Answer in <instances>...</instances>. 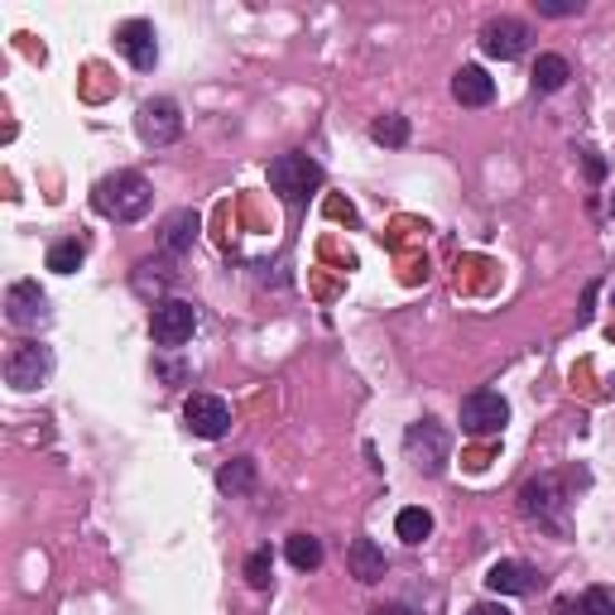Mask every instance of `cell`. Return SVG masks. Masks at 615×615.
<instances>
[{"label":"cell","instance_id":"cell-1","mask_svg":"<svg viewBox=\"0 0 615 615\" xmlns=\"http://www.w3.org/2000/svg\"><path fill=\"white\" fill-rule=\"evenodd\" d=\"M91 207H97L106 222H140L154 207V193L140 174L120 168V174H106L97 188H91Z\"/></svg>","mask_w":615,"mask_h":615},{"label":"cell","instance_id":"cell-2","mask_svg":"<svg viewBox=\"0 0 615 615\" xmlns=\"http://www.w3.org/2000/svg\"><path fill=\"white\" fill-rule=\"evenodd\" d=\"M265 178H270V193H280L284 203H308L322 188V164L303 149H289V154H274Z\"/></svg>","mask_w":615,"mask_h":615},{"label":"cell","instance_id":"cell-3","mask_svg":"<svg viewBox=\"0 0 615 615\" xmlns=\"http://www.w3.org/2000/svg\"><path fill=\"white\" fill-rule=\"evenodd\" d=\"M404 452L423 476H442L452 461V433L438 419H419V423H409V433H404Z\"/></svg>","mask_w":615,"mask_h":615},{"label":"cell","instance_id":"cell-4","mask_svg":"<svg viewBox=\"0 0 615 615\" xmlns=\"http://www.w3.org/2000/svg\"><path fill=\"white\" fill-rule=\"evenodd\" d=\"M519 510L529 519H538L544 529L553 534H567V490H563V476H534V481L519 490Z\"/></svg>","mask_w":615,"mask_h":615},{"label":"cell","instance_id":"cell-5","mask_svg":"<svg viewBox=\"0 0 615 615\" xmlns=\"http://www.w3.org/2000/svg\"><path fill=\"white\" fill-rule=\"evenodd\" d=\"M461 433L471 438H496L505 423H510V404H505L500 390H471L467 399H461Z\"/></svg>","mask_w":615,"mask_h":615},{"label":"cell","instance_id":"cell-6","mask_svg":"<svg viewBox=\"0 0 615 615\" xmlns=\"http://www.w3.org/2000/svg\"><path fill=\"white\" fill-rule=\"evenodd\" d=\"M53 375V351L43 346V342H20V346H10V357H6V384L10 390H39L43 380Z\"/></svg>","mask_w":615,"mask_h":615},{"label":"cell","instance_id":"cell-7","mask_svg":"<svg viewBox=\"0 0 615 615\" xmlns=\"http://www.w3.org/2000/svg\"><path fill=\"white\" fill-rule=\"evenodd\" d=\"M193 328H197V308L188 299H159V303H154L149 332H154V342H159L164 351H174V346L188 342Z\"/></svg>","mask_w":615,"mask_h":615},{"label":"cell","instance_id":"cell-8","mask_svg":"<svg viewBox=\"0 0 615 615\" xmlns=\"http://www.w3.org/2000/svg\"><path fill=\"white\" fill-rule=\"evenodd\" d=\"M6 318H10V328H20V332L43 328V322H49V299H43V289L35 280L10 284L6 289Z\"/></svg>","mask_w":615,"mask_h":615},{"label":"cell","instance_id":"cell-9","mask_svg":"<svg viewBox=\"0 0 615 615\" xmlns=\"http://www.w3.org/2000/svg\"><path fill=\"white\" fill-rule=\"evenodd\" d=\"M135 130H140L145 145H174L183 135V116H178V101L168 97H154L140 106V116H135Z\"/></svg>","mask_w":615,"mask_h":615},{"label":"cell","instance_id":"cell-10","mask_svg":"<svg viewBox=\"0 0 615 615\" xmlns=\"http://www.w3.org/2000/svg\"><path fill=\"white\" fill-rule=\"evenodd\" d=\"M183 423H188L193 438H222L231 428V404L222 394H188V404H183Z\"/></svg>","mask_w":615,"mask_h":615},{"label":"cell","instance_id":"cell-11","mask_svg":"<svg viewBox=\"0 0 615 615\" xmlns=\"http://www.w3.org/2000/svg\"><path fill=\"white\" fill-rule=\"evenodd\" d=\"M529 25L525 20H515V14H500V20H490L486 29H481V49L490 53V58H500V64H510V58H519L529 49Z\"/></svg>","mask_w":615,"mask_h":615},{"label":"cell","instance_id":"cell-12","mask_svg":"<svg viewBox=\"0 0 615 615\" xmlns=\"http://www.w3.org/2000/svg\"><path fill=\"white\" fill-rule=\"evenodd\" d=\"M116 49L126 53V64L140 68V72H149L154 64H159V35H154L149 20H126V25H120L116 29Z\"/></svg>","mask_w":615,"mask_h":615},{"label":"cell","instance_id":"cell-13","mask_svg":"<svg viewBox=\"0 0 615 615\" xmlns=\"http://www.w3.org/2000/svg\"><path fill=\"white\" fill-rule=\"evenodd\" d=\"M534 587H538V573L529 563H515V558H505L486 573V592H496V596H529Z\"/></svg>","mask_w":615,"mask_h":615},{"label":"cell","instance_id":"cell-14","mask_svg":"<svg viewBox=\"0 0 615 615\" xmlns=\"http://www.w3.org/2000/svg\"><path fill=\"white\" fill-rule=\"evenodd\" d=\"M452 97H457L461 106H490V101H496V77H490L486 68H476V64L457 68V77H452Z\"/></svg>","mask_w":615,"mask_h":615},{"label":"cell","instance_id":"cell-15","mask_svg":"<svg viewBox=\"0 0 615 615\" xmlns=\"http://www.w3.org/2000/svg\"><path fill=\"white\" fill-rule=\"evenodd\" d=\"M346 567H351V577L371 587V582L384 577V567H390V563H384V548L375 544V538H351V548H346Z\"/></svg>","mask_w":615,"mask_h":615},{"label":"cell","instance_id":"cell-16","mask_svg":"<svg viewBox=\"0 0 615 615\" xmlns=\"http://www.w3.org/2000/svg\"><path fill=\"white\" fill-rule=\"evenodd\" d=\"M197 231H203V217H197L193 207H178L174 217L164 222V231H159V245H164V255H183V251H193Z\"/></svg>","mask_w":615,"mask_h":615},{"label":"cell","instance_id":"cell-17","mask_svg":"<svg viewBox=\"0 0 615 615\" xmlns=\"http://www.w3.org/2000/svg\"><path fill=\"white\" fill-rule=\"evenodd\" d=\"M567 77H573V68H567V58L563 53H538V64H534V91H563L567 87Z\"/></svg>","mask_w":615,"mask_h":615},{"label":"cell","instance_id":"cell-18","mask_svg":"<svg viewBox=\"0 0 615 615\" xmlns=\"http://www.w3.org/2000/svg\"><path fill=\"white\" fill-rule=\"evenodd\" d=\"M217 486L226 490V496H251V490H255V461L251 457L226 461V467L217 471Z\"/></svg>","mask_w":615,"mask_h":615},{"label":"cell","instance_id":"cell-19","mask_svg":"<svg viewBox=\"0 0 615 615\" xmlns=\"http://www.w3.org/2000/svg\"><path fill=\"white\" fill-rule=\"evenodd\" d=\"M394 534L404 538V544H423V538L433 534V515H428L423 505H409V510H399V519H394Z\"/></svg>","mask_w":615,"mask_h":615},{"label":"cell","instance_id":"cell-20","mask_svg":"<svg viewBox=\"0 0 615 615\" xmlns=\"http://www.w3.org/2000/svg\"><path fill=\"white\" fill-rule=\"evenodd\" d=\"M82 260H87V245L68 236V241H53L49 245V270L53 274H72V270H82Z\"/></svg>","mask_w":615,"mask_h":615},{"label":"cell","instance_id":"cell-21","mask_svg":"<svg viewBox=\"0 0 615 615\" xmlns=\"http://www.w3.org/2000/svg\"><path fill=\"white\" fill-rule=\"evenodd\" d=\"M284 553H289V563H294L299 573H313V567H322V538H313V534H294Z\"/></svg>","mask_w":615,"mask_h":615},{"label":"cell","instance_id":"cell-22","mask_svg":"<svg viewBox=\"0 0 615 615\" xmlns=\"http://www.w3.org/2000/svg\"><path fill=\"white\" fill-rule=\"evenodd\" d=\"M371 140H375V145H390V149L409 145V120H404V116H380L375 126H371Z\"/></svg>","mask_w":615,"mask_h":615},{"label":"cell","instance_id":"cell-23","mask_svg":"<svg viewBox=\"0 0 615 615\" xmlns=\"http://www.w3.org/2000/svg\"><path fill=\"white\" fill-rule=\"evenodd\" d=\"M270 577H274V558H270V548H260L245 558V582H251L255 592H265L270 587Z\"/></svg>","mask_w":615,"mask_h":615},{"label":"cell","instance_id":"cell-24","mask_svg":"<svg viewBox=\"0 0 615 615\" xmlns=\"http://www.w3.org/2000/svg\"><path fill=\"white\" fill-rule=\"evenodd\" d=\"M577 606H582V615H615V592L611 587H587Z\"/></svg>","mask_w":615,"mask_h":615},{"label":"cell","instance_id":"cell-25","mask_svg":"<svg viewBox=\"0 0 615 615\" xmlns=\"http://www.w3.org/2000/svg\"><path fill=\"white\" fill-rule=\"evenodd\" d=\"M582 6L577 0H538V14H548V20H563V14H577Z\"/></svg>","mask_w":615,"mask_h":615},{"label":"cell","instance_id":"cell-26","mask_svg":"<svg viewBox=\"0 0 615 615\" xmlns=\"http://www.w3.org/2000/svg\"><path fill=\"white\" fill-rule=\"evenodd\" d=\"M467 615H510V611H505V606H496V602H481V606H471Z\"/></svg>","mask_w":615,"mask_h":615},{"label":"cell","instance_id":"cell-27","mask_svg":"<svg viewBox=\"0 0 615 615\" xmlns=\"http://www.w3.org/2000/svg\"><path fill=\"white\" fill-rule=\"evenodd\" d=\"M587 174H592V178H602V174H606V164L596 159V149H587Z\"/></svg>","mask_w":615,"mask_h":615},{"label":"cell","instance_id":"cell-28","mask_svg":"<svg viewBox=\"0 0 615 615\" xmlns=\"http://www.w3.org/2000/svg\"><path fill=\"white\" fill-rule=\"evenodd\" d=\"M553 615H582V606L577 602H558V606H553Z\"/></svg>","mask_w":615,"mask_h":615},{"label":"cell","instance_id":"cell-29","mask_svg":"<svg viewBox=\"0 0 615 615\" xmlns=\"http://www.w3.org/2000/svg\"><path fill=\"white\" fill-rule=\"evenodd\" d=\"M611 212H615V193H611Z\"/></svg>","mask_w":615,"mask_h":615}]
</instances>
